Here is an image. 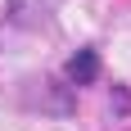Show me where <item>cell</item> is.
Returning a JSON list of instances; mask_svg holds the SVG:
<instances>
[{"mask_svg":"<svg viewBox=\"0 0 131 131\" xmlns=\"http://www.w3.org/2000/svg\"><path fill=\"white\" fill-rule=\"evenodd\" d=\"M63 77H68V86H72V91H81V86H95V81H100V50H95V45H81V50L68 59Z\"/></svg>","mask_w":131,"mask_h":131,"instance_id":"obj_1","label":"cell"},{"mask_svg":"<svg viewBox=\"0 0 131 131\" xmlns=\"http://www.w3.org/2000/svg\"><path fill=\"white\" fill-rule=\"evenodd\" d=\"M113 113H131V91L127 86H113Z\"/></svg>","mask_w":131,"mask_h":131,"instance_id":"obj_2","label":"cell"}]
</instances>
